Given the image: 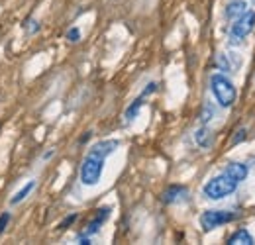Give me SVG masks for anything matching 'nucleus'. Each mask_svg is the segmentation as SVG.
I'll list each match as a JSON object with an SVG mask.
<instances>
[{
	"label": "nucleus",
	"instance_id": "20",
	"mask_svg": "<svg viewBox=\"0 0 255 245\" xmlns=\"http://www.w3.org/2000/svg\"><path fill=\"white\" fill-rule=\"evenodd\" d=\"M53 153H55V149H49V151L43 155V159H51V157H53Z\"/></svg>",
	"mask_w": 255,
	"mask_h": 245
},
{
	"label": "nucleus",
	"instance_id": "4",
	"mask_svg": "<svg viewBox=\"0 0 255 245\" xmlns=\"http://www.w3.org/2000/svg\"><path fill=\"white\" fill-rule=\"evenodd\" d=\"M255 28V12L253 10H245L239 18H235V22L230 28V41L232 43H241L243 38H247Z\"/></svg>",
	"mask_w": 255,
	"mask_h": 245
},
{
	"label": "nucleus",
	"instance_id": "13",
	"mask_svg": "<svg viewBox=\"0 0 255 245\" xmlns=\"http://www.w3.org/2000/svg\"><path fill=\"white\" fill-rule=\"evenodd\" d=\"M34 188H36V183H34V181H30V183H28L24 188H20V190H18V192H16V194L10 198V204H12V206L20 204L22 200H26V198H28V194H30Z\"/></svg>",
	"mask_w": 255,
	"mask_h": 245
},
{
	"label": "nucleus",
	"instance_id": "5",
	"mask_svg": "<svg viewBox=\"0 0 255 245\" xmlns=\"http://www.w3.org/2000/svg\"><path fill=\"white\" fill-rule=\"evenodd\" d=\"M234 220H237L235 212H230V210H206L200 216V227L204 231H212V229H216L220 225H226V224H230Z\"/></svg>",
	"mask_w": 255,
	"mask_h": 245
},
{
	"label": "nucleus",
	"instance_id": "6",
	"mask_svg": "<svg viewBox=\"0 0 255 245\" xmlns=\"http://www.w3.org/2000/svg\"><path fill=\"white\" fill-rule=\"evenodd\" d=\"M110 212H112V210H110L108 206H104V208H98V210H96V216H94V218H92V220L86 224V229H85L81 235H83V237H92V235H96V233L100 231L102 224H104V222L110 218Z\"/></svg>",
	"mask_w": 255,
	"mask_h": 245
},
{
	"label": "nucleus",
	"instance_id": "16",
	"mask_svg": "<svg viewBox=\"0 0 255 245\" xmlns=\"http://www.w3.org/2000/svg\"><path fill=\"white\" fill-rule=\"evenodd\" d=\"M212 116H214V108H212V104H206V106H204V110H202L200 122H202V124H206V122H210V120H212Z\"/></svg>",
	"mask_w": 255,
	"mask_h": 245
},
{
	"label": "nucleus",
	"instance_id": "10",
	"mask_svg": "<svg viewBox=\"0 0 255 245\" xmlns=\"http://www.w3.org/2000/svg\"><path fill=\"white\" fill-rule=\"evenodd\" d=\"M194 142H196V145L202 147V149L212 147V143H214V134H212V130L206 128V124H202V128H198V130L194 132Z\"/></svg>",
	"mask_w": 255,
	"mask_h": 245
},
{
	"label": "nucleus",
	"instance_id": "2",
	"mask_svg": "<svg viewBox=\"0 0 255 245\" xmlns=\"http://www.w3.org/2000/svg\"><path fill=\"white\" fill-rule=\"evenodd\" d=\"M245 177H247V167L243 163H228V167L220 175L212 177L204 184L202 192L210 200H222V198L230 196L232 192H235L237 184L241 181H245Z\"/></svg>",
	"mask_w": 255,
	"mask_h": 245
},
{
	"label": "nucleus",
	"instance_id": "19",
	"mask_svg": "<svg viewBox=\"0 0 255 245\" xmlns=\"http://www.w3.org/2000/svg\"><path fill=\"white\" fill-rule=\"evenodd\" d=\"M243 140H245V130L241 128V130H237V132H235V138L232 140V143H234V145H237V143H239V142H243Z\"/></svg>",
	"mask_w": 255,
	"mask_h": 245
},
{
	"label": "nucleus",
	"instance_id": "18",
	"mask_svg": "<svg viewBox=\"0 0 255 245\" xmlns=\"http://www.w3.org/2000/svg\"><path fill=\"white\" fill-rule=\"evenodd\" d=\"M77 218H79V214H69V216H67V218L59 224V229H61V231H63V229H67L69 225H73V224L77 222Z\"/></svg>",
	"mask_w": 255,
	"mask_h": 245
},
{
	"label": "nucleus",
	"instance_id": "15",
	"mask_svg": "<svg viewBox=\"0 0 255 245\" xmlns=\"http://www.w3.org/2000/svg\"><path fill=\"white\" fill-rule=\"evenodd\" d=\"M10 218H12V214H10V212L0 214V235H2V233L6 231V227H8V224H10Z\"/></svg>",
	"mask_w": 255,
	"mask_h": 245
},
{
	"label": "nucleus",
	"instance_id": "7",
	"mask_svg": "<svg viewBox=\"0 0 255 245\" xmlns=\"http://www.w3.org/2000/svg\"><path fill=\"white\" fill-rule=\"evenodd\" d=\"M187 198H189V188L183 186V184H171V186H167V188L163 190V194H161V200H163L165 204H177V202L187 200Z\"/></svg>",
	"mask_w": 255,
	"mask_h": 245
},
{
	"label": "nucleus",
	"instance_id": "12",
	"mask_svg": "<svg viewBox=\"0 0 255 245\" xmlns=\"http://www.w3.org/2000/svg\"><path fill=\"white\" fill-rule=\"evenodd\" d=\"M245 10H247L245 0H232V2L226 6V16H228L230 20H235V18H239Z\"/></svg>",
	"mask_w": 255,
	"mask_h": 245
},
{
	"label": "nucleus",
	"instance_id": "1",
	"mask_svg": "<svg viewBox=\"0 0 255 245\" xmlns=\"http://www.w3.org/2000/svg\"><path fill=\"white\" fill-rule=\"evenodd\" d=\"M118 145H120L118 140H104L90 147V151L86 153V157L81 165V183L85 186L98 184L102 171H104V161L108 155H112L118 149Z\"/></svg>",
	"mask_w": 255,
	"mask_h": 245
},
{
	"label": "nucleus",
	"instance_id": "3",
	"mask_svg": "<svg viewBox=\"0 0 255 245\" xmlns=\"http://www.w3.org/2000/svg\"><path fill=\"white\" fill-rule=\"evenodd\" d=\"M210 88H212V94L222 108H230L237 98V90H235L234 82L222 73H214L210 77Z\"/></svg>",
	"mask_w": 255,
	"mask_h": 245
},
{
	"label": "nucleus",
	"instance_id": "11",
	"mask_svg": "<svg viewBox=\"0 0 255 245\" xmlns=\"http://www.w3.org/2000/svg\"><path fill=\"white\" fill-rule=\"evenodd\" d=\"M228 243L230 245H253L255 239H253V235L247 229H237L234 235H230Z\"/></svg>",
	"mask_w": 255,
	"mask_h": 245
},
{
	"label": "nucleus",
	"instance_id": "9",
	"mask_svg": "<svg viewBox=\"0 0 255 245\" xmlns=\"http://www.w3.org/2000/svg\"><path fill=\"white\" fill-rule=\"evenodd\" d=\"M149 96V90H146L144 88V92L126 108V112H124V118H126V122H134L136 118H138V114H140V110L144 108V104H146V98Z\"/></svg>",
	"mask_w": 255,
	"mask_h": 245
},
{
	"label": "nucleus",
	"instance_id": "14",
	"mask_svg": "<svg viewBox=\"0 0 255 245\" xmlns=\"http://www.w3.org/2000/svg\"><path fill=\"white\" fill-rule=\"evenodd\" d=\"M22 28L26 30V34H30V36H34V34H38L40 32V28H42V24L36 20V18H30L26 24H22Z\"/></svg>",
	"mask_w": 255,
	"mask_h": 245
},
{
	"label": "nucleus",
	"instance_id": "8",
	"mask_svg": "<svg viewBox=\"0 0 255 245\" xmlns=\"http://www.w3.org/2000/svg\"><path fill=\"white\" fill-rule=\"evenodd\" d=\"M216 65L220 71H226V73H235L241 65V57L237 53H218L216 57Z\"/></svg>",
	"mask_w": 255,
	"mask_h": 245
},
{
	"label": "nucleus",
	"instance_id": "21",
	"mask_svg": "<svg viewBox=\"0 0 255 245\" xmlns=\"http://www.w3.org/2000/svg\"><path fill=\"white\" fill-rule=\"evenodd\" d=\"M88 138H90V132H86L83 138H81V143H85V142H88Z\"/></svg>",
	"mask_w": 255,
	"mask_h": 245
},
{
	"label": "nucleus",
	"instance_id": "17",
	"mask_svg": "<svg viewBox=\"0 0 255 245\" xmlns=\"http://www.w3.org/2000/svg\"><path fill=\"white\" fill-rule=\"evenodd\" d=\"M67 41H71V43H77L79 40H81V30L79 28H71L69 32H67Z\"/></svg>",
	"mask_w": 255,
	"mask_h": 245
}]
</instances>
